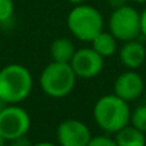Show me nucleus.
Instances as JSON below:
<instances>
[{"label":"nucleus","instance_id":"1","mask_svg":"<svg viewBox=\"0 0 146 146\" xmlns=\"http://www.w3.org/2000/svg\"><path fill=\"white\" fill-rule=\"evenodd\" d=\"M33 78L22 64H8L0 69V103L19 104L32 92Z\"/></svg>","mask_w":146,"mask_h":146},{"label":"nucleus","instance_id":"2","mask_svg":"<svg viewBox=\"0 0 146 146\" xmlns=\"http://www.w3.org/2000/svg\"><path fill=\"white\" fill-rule=\"evenodd\" d=\"M92 113L96 124L108 133L118 132L129 124L131 119V109L128 103L115 94L101 96L96 101Z\"/></svg>","mask_w":146,"mask_h":146},{"label":"nucleus","instance_id":"3","mask_svg":"<svg viewBox=\"0 0 146 146\" xmlns=\"http://www.w3.org/2000/svg\"><path fill=\"white\" fill-rule=\"evenodd\" d=\"M67 26L76 38L83 42H91L104 31V18L96 8L87 4H78L69 12Z\"/></svg>","mask_w":146,"mask_h":146},{"label":"nucleus","instance_id":"4","mask_svg":"<svg viewBox=\"0 0 146 146\" xmlns=\"http://www.w3.org/2000/svg\"><path fill=\"white\" fill-rule=\"evenodd\" d=\"M77 76L69 63L51 62L45 67L40 76L41 90L50 98H66L73 91Z\"/></svg>","mask_w":146,"mask_h":146},{"label":"nucleus","instance_id":"5","mask_svg":"<svg viewBox=\"0 0 146 146\" xmlns=\"http://www.w3.org/2000/svg\"><path fill=\"white\" fill-rule=\"evenodd\" d=\"M109 32L119 41L137 40L141 35V14L133 7L126 4L113 9L109 17Z\"/></svg>","mask_w":146,"mask_h":146},{"label":"nucleus","instance_id":"6","mask_svg":"<svg viewBox=\"0 0 146 146\" xmlns=\"http://www.w3.org/2000/svg\"><path fill=\"white\" fill-rule=\"evenodd\" d=\"M30 128V114L18 104H9L0 109V135L7 141L21 140Z\"/></svg>","mask_w":146,"mask_h":146},{"label":"nucleus","instance_id":"7","mask_svg":"<svg viewBox=\"0 0 146 146\" xmlns=\"http://www.w3.org/2000/svg\"><path fill=\"white\" fill-rule=\"evenodd\" d=\"M71 67L77 78H95L104 68V58L99 55L92 48H83L76 50L71 60Z\"/></svg>","mask_w":146,"mask_h":146},{"label":"nucleus","instance_id":"8","mask_svg":"<svg viewBox=\"0 0 146 146\" xmlns=\"http://www.w3.org/2000/svg\"><path fill=\"white\" fill-rule=\"evenodd\" d=\"M91 137L88 126L78 119H66L56 128L59 146H87Z\"/></svg>","mask_w":146,"mask_h":146},{"label":"nucleus","instance_id":"9","mask_svg":"<svg viewBox=\"0 0 146 146\" xmlns=\"http://www.w3.org/2000/svg\"><path fill=\"white\" fill-rule=\"evenodd\" d=\"M145 90V83L141 74L136 72V69L121 73L114 82V94L127 103L135 101L142 95Z\"/></svg>","mask_w":146,"mask_h":146},{"label":"nucleus","instance_id":"10","mask_svg":"<svg viewBox=\"0 0 146 146\" xmlns=\"http://www.w3.org/2000/svg\"><path fill=\"white\" fill-rule=\"evenodd\" d=\"M146 59V49L137 40L126 41L119 51V60L128 69H137Z\"/></svg>","mask_w":146,"mask_h":146},{"label":"nucleus","instance_id":"11","mask_svg":"<svg viewBox=\"0 0 146 146\" xmlns=\"http://www.w3.org/2000/svg\"><path fill=\"white\" fill-rule=\"evenodd\" d=\"M76 53L74 44L67 37H59L54 40L50 45V55L53 62L59 63H71Z\"/></svg>","mask_w":146,"mask_h":146},{"label":"nucleus","instance_id":"12","mask_svg":"<svg viewBox=\"0 0 146 146\" xmlns=\"http://www.w3.org/2000/svg\"><path fill=\"white\" fill-rule=\"evenodd\" d=\"M114 140L118 146H146L145 133L132 124H127L126 127L115 132Z\"/></svg>","mask_w":146,"mask_h":146},{"label":"nucleus","instance_id":"13","mask_svg":"<svg viewBox=\"0 0 146 146\" xmlns=\"http://www.w3.org/2000/svg\"><path fill=\"white\" fill-rule=\"evenodd\" d=\"M117 38L110 32L101 31L92 41H91V48L103 58L111 56L117 51Z\"/></svg>","mask_w":146,"mask_h":146},{"label":"nucleus","instance_id":"14","mask_svg":"<svg viewBox=\"0 0 146 146\" xmlns=\"http://www.w3.org/2000/svg\"><path fill=\"white\" fill-rule=\"evenodd\" d=\"M129 123L133 127H136L137 129L146 133V104L137 106L133 111H131Z\"/></svg>","mask_w":146,"mask_h":146},{"label":"nucleus","instance_id":"15","mask_svg":"<svg viewBox=\"0 0 146 146\" xmlns=\"http://www.w3.org/2000/svg\"><path fill=\"white\" fill-rule=\"evenodd\" d=\"M14 3L13 0H0V23H5L13 17Z\"/></svg>","mask_w":146,"mask_h":146},{"label":"nucleus","instance_id":"16","mask_svg":"<svg viewBox=\"0 0 146 146\" xmlns=\"http://www.w3.org/2000/svg\"><path fill=\"white\" fill-rule=\"evenodd\" d=\"M87 146H118V145H117V142L114 139L101 135V136L91 137V140L87 144Z\"/></svg>","mask_w":146,"mask_h":146},{"label":"nucleus","instance_id":"17","mask_svg":"<svg viewBox=\"0 0 146 146\" xmlns=\"http://www.w3.org/2000/svg\"><path fill=\"white\" fill-rule=\"evenodd\" d=\"M140 14H141V35H144L146 38V8Z\"/></svg>","mask_w":146,"mask_h":146},{"label":"nucleus","instance_id":"18","mask_svg":"<svg viewBox=\"0 0 146 146\" xmlns=\"http://www.w3.org/2000/svg\"><path fill=\"white\" fill-rule=\"evenodd\" d=\"M127 1H129V0H108L109 5H110L113 9L119 8V7H123V5L127 4Z\"/></svg>","mask_w":146,"mask_h":146},{"label":"nucleus","instance_id":"19","mask_svg":"<svg viewBox=\"0 0 146 146\" xmlns=\"http://www.w3.org/2000/svg\"><path fill=\"white\" fill-rule=\"evenodd\" d=\"M32 146H56V145L49 141H41V142H37V144H33Z\"/></svg>","mask_w":146,"mask_h":146},{"label":"nucleus","instance_id":"20","mask_svg":"<svg viewBox=\"0 0 146 146\" xmlns=\"http://www.w3.org/2000/svg\"><path fill=\"white\" fill-rule=\"evenodd\" d=\"M7 146H26L25 144H22V142H19L18 140H15V141H12V144L7 145Z\"/></svg>","mask_w":146,"mask_h":146},{"label":"nucleus","instance_id":"21","mask_svg":"<svg viewBox=\"0 0 146 146\" xmlns=\"http://www.w3.org/2000/svg\"><path fill=\"white\" fill-rule=\"evenodd\" d=\"M71 4H74V5H78V4H83L85 0H68Z\"/></svg>","mask_w":146,"mask_h":146},{"label":"nucleus","instance_id":"22","mask_svg":"<svg viewBox=\"0 0 146 146\" xmlns=\"http://www.w3.org/2000/svg\"><path fill=\"white\" fill-rule=\"evenodd\" d=\"M5 141H7V140H5L4 137L0 135V146H5Z\"/></svg>","mask_w":146,"mask_h":146},{"label":"nucleus","instance_id":"23","mask_svg":"<svg viewBox=\"0 0 146 146\" xmlns=\"http://www.w3.org/2000/svg\"><path fill=\"white\" fill-rule=\"evenodd\" d=\"M129 1H133V3H139V4H142V3H146V0H129Z\"/></svg>","mask_w":146,"mask_h":146},{"label":"nucleus","instance_id":"24","mask_svg":"<svg viewBox=\"0 0 146 146\" xmlns=\"http://www.w3.org/2000/svg\"><path fill=\"white\" fill-rule=\"evenodd\" d=\"M1 108H3V106H1V105H0V109H1Z\"/></svg>","mask_w":146,"mask_h":146}]
</instances>
